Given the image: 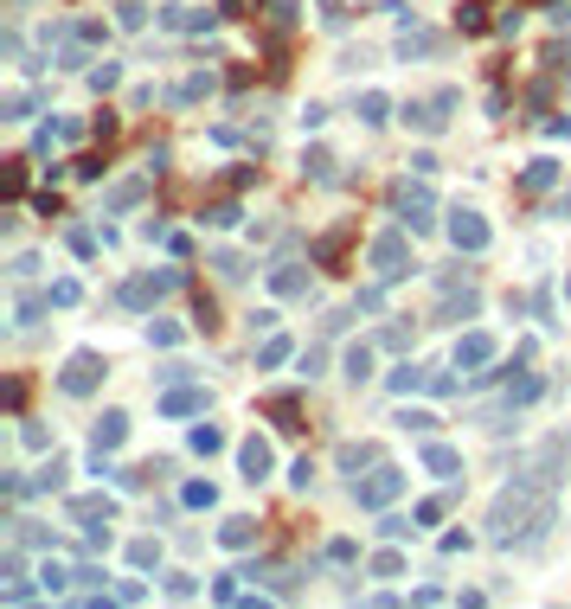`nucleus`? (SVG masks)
I'll return each mask as SVG.
<instances>
[{
	"label": "nucleus",
	"mask_w": 571,
	"mask_h": 609,
	"mask_svg": "<svg viewBox=\"0 0 571 609\" xmlns=\"http://www.w3.org/2000/svg\"><path fill=\"white\" fill-rule=\"evenodd\" d=\"M372 269H379V283H398V276H411V251H404V238L386 231L372 244Z\"/></svg>",
	"instance_id": "obj_1"
},
{
	"label": "nucleus",
	"mask_w": 571,
	"mask_h": 609,
	"mask_svg": "<svg viewBox=\"0 0 571 609\" xmlns=\"http://www.w3.org/2000/svg\"><path fill=\"white\" fill-rule=\"evenodd\" d=\"M97 379H103V366H97V359H90V353H77V359H71V366L59 372V385H65V392H71V398H84V392H97Z\"/></svg>",
	"instance_id": "obj_2"
},
{
	"label": "nucleus",
	"mask_w": 571,
	"mask_h": 609,
	"mask_svg": "<svg viewBox=\"0 0 571 609\" xmlns=\"http://www.w3.org/2000/svg\"><path fill=\"white\" fill-rule=\"evenodd\" d=\"M398 488H404V475H398V468H379V475H372L366 488H353V501H360V507H386Z\"/></svg>",
	"instance_id": "obj_3"
},
{
	"label": "nucleus",
	"mask_w": 571,
	"mask_h": 609,
	"mask_svg": "<svg viewBox=\"0 0 571 609\" xmlns=\"http://www.w3.org/2000/svg\"><path fill=\"white\" fill-rule=\"evenodd\" d=\"M450 238H456V251H481V244H488V225H481L475 212H456V218H450Z\"/></svg>",
	"instance_id": "obj_4"
},
{
	"label": "nucleus",
	"mask_w": 571,
	"mask_h": 609,
	"mask_svg": "<svg viewBox=\"0 0 571 609\" xmlns=\"http://www.w3.org/2000/svg\"><path fill=\"white\" fill-rule=\"evenodd\" d=\"M398 212L411 218V231H424V225H430V192L404 180V186H398Z\"/></svg>",
	"instance_id": "obj_5"
},
{
	"label": "nucleus",
	"mask_w": 571,
	"mask_h": 609,
	"mask_svg": "<svg viewBox=\"0 0 571 609\" xmlns=\"http://www.w3.org/2000/svg\"><path fill=\"white\" fill-rule=\"evenodd\" d=\"M238 462H244V481H263V475H270V462H277V456H270V442H263V436H251V442L238 449Z\"/></svg>",
	"instance_id": "obj_6"
},
{
	"label": "nucleus",
	"mask_w": 571,
	"mask_h": 609,
	"mask_svg": "<svg viewBox=\"0 0 571 609\" xmlns=\"http://www.w3.org/2000/svg\"><path fill=\"white\" fill-rule=\"evenodd\" d=\"M424 468H430V475H443V481H456V475H462V456L450 449V442H430V449H424Z\"/></svg>",
	"instance_id": "obj_7"
},
{
	"label": "nucleus",
	"mask_w": 571,
	"mask_h": 609,
	"mask_svg": "<svg viewBox=\"0 0 571 609\" xmlns=\"http://www.w3.org/2000/svg\"><path fill=\"white\" fill-rule=\"evenodd\" d=\"M122 436H129V418H122V410H110V418H103V424L90 430V442H97V449H116Z\"/></svg>",
	"instance_id": "obj_8"
},
{
	"label": "nucleus",
	"mask_w": 571,
	"mask_h": 609,
	"mask_svg": "<svg viewBox=\"0 0 571 609\" xmlns=\"http://www.w3.org/2000/svg\"><path fill=\"white\" fill-rule=\"evenodd\" d=\"M366 462H379V449H372V442H340V468H347V475H360Z\"/></svg>",
	"instance_id": "obj_9"
},
{
	"label": "nucleus",
	"mask_w": 571,
	"mask_h": 609,
	"mask_svg": "<svg viewBox=\"0 0 571 609\" xmlns=\"http://www.w3.org/2000/svg\"><path fill=\"white\" fill-rule=\"evenodd\" d=\"M219 539H225L231 551H244V545L257 539V526H251V519H225V526H219Z\"/></svg>",
	"instance_id": "obj_10"
},
{
	"label": "nucleus",
	"mask_w": 571,
	"mask_h": 609,
	"mask_svg": "<svg viewBox=\"0 0 571 609\" xmlns=\"http://www.w3.org/2000/svg\"><path fill=\"white\" fill-rule=\"evenodd\" d=\"M488 353H495V340H488V334H469V340L456 347V359H462V366H481Z\"/></svg>",
	"instance_id": "obj_11"
},
{
	"label": "nucleus",
	"mask_w": 571,
	"mask_h": 609,
	"mask_svg": "<svg viewBox=\"0 0 571 609\" xmlns=\"http://www.w3.org/2000/svg\"><path fill=\"white\" fill-rule=\"evenodd\" d=\"M142 192H148V180H122V186L110 192V212H129L135 199H142Z\"/></svg>",
	"instance_id": "obj_12"
},
{
	"label": "nucleus",
	"mask_w": 571,
	"mask_h": 609,
	"mask_svg": "<svg viewBox=\"0 0 571 609\" xmlns=\"http://www.w3.org/2000/svg\"><path fill=\"white\" fill-rule=\"evenodd\" d=\"M270 289H277V295H302L309 276H302V269H277V276H270Z\"/></svg>",
	"instance_id": "obj_13"
},
{
	"label": "nucleus",
	"mask_w": 571,
	"mask_h": 609,
	"mask_svg": "<svg viewBox=\"0 0 571 609\" xmlns=\"http://www.w3.org/2000/svg\"><path fill=\"white\" fill-rule=\"evenodd\" d=\"M398 51H404V59H424V51H437V33H404Z\"/></svg>",
	"instance_id": "obj_14"
},
{
	"label": "nucleus",
	"mask_w": 571,
	"mask_h": 609,
	"mask_svg": "<svg viewBox=\"0 0 571 609\" xmlns=\"http://www.w3.org/2000/svg\"><path fill=\"white\" fill-rule=\"evenodd\" d=\"M199 97H212V77H206V71H193V77L180 84V103H199Z\"/></svg>",
	"instance_id": "obj_15"
},
{
	"label": "nucleus",
	"mask_w": 571,
	"mask_h": 609,
	"mask_svg": "<svg viewBox=\"0 0 571 609\" xmlns=\"http://www.w3.org/2000/svg\"><path fill=\"white\" fill-rule=\"evenodd\" d=\"M206 398L199 392H174V398H160V410H168V418H180V410H199Z\"/></svg>",
	"instance_id": "obj_16"
},
{
	"label": "nucleus",
	"mask_w": 571,
	"mask_h": 609,
	"mask_svg": "<svg viewBox=\"0 0 571 609\" xmlns=\"http://www.w3.org/2000/svg\"><path fill=\"white\" fill-rule=\"evenodd\" d=\"M347 379H372V353H366V347L347 353Z\"/></svg>",
	"instance_id": "obj_17"
},
{
	"label": "nucleus",
	"mask_w": 571,
	"mask_h": 609,
	"mask_svg": "<svg viewBox=\"0 0 571 609\" xmlns=\"http://www.w3.org/2000/svg\"><path fill=\"white\" fill-rule=\"evenodd\" d=\"M360 122H386V97H379V90L360 97Z\"/></svg>",
	"instance_id": "obj_18"
},
{
	"label": "nucleus",
	"mask_w": 571,
	"mask_h": 609,
	"mask_svg": "<svg viewBox=\"0 0 571 609\" xmlns=\"http://www.w3.org/2000/svg\"><path fill=\"white\" fill-rule=\"evenodd\" d=\"M559 180V168H552V160H533V168H527V186L539 192V186H552Z\"/></svg>",
	"instance_id": "obj_19"
},
{
	"label": "nucleus",
	"mask_w": 571,
	"mask_h": 609,
	"mask_svg": "<svg viewBox=\"0 0 571 609\" xmlns=\"http://www.w3.org/2000/svg\"><path fill=\"white\" fill-rule=\"evenodd\" d=\"M77 519H110V501H71Z\"/></svg>",
	"instance_id": "obj_20"
},
{
	"label": "nucleus",
	"mask_w": 571,
	"mask_h": 609,
	"mask_svg": "<svg viewBox=\"0 0 571 609\" xmlns=\"http://www.w3.org/2000/svg\"><path fill=\"white\" fill-rule=\"evenodd\" d=\"M398 424H404V430H437V418H430V410H404Z\"/></svg>",
	"instance_id": "obj_21"
},
{
	"label": "nucleus",
	"mask_w": 571,
	"mask_h": 609,
	"mask_svg": "<svg viewBox=\"0 0 571 609\" xmlns=\"http://www.w3.org/2000/svg\"><path fill=\"white\" fill-rule=\"evenodd\" d=\"M39 488H65V462H45L39 468Z\"/></svg>",
	"instance_id": "obj_22"
},
{
	"label": "nucleus",
	"mask_w": 571,
	"mask_h": 609,
	"mask_svg": "<svg viewBox=\"0 0 571 609\" xmlns=\"http://www.w3.org/2000/svg\"><path fill=\"white\" fill-rule=\"evenodd\" d=\"M212 263H219V276H244V257H238V251H219Z\"/></svg>",
	"instance_id": "obj_23"
},
{
	"label": "nucleus",
	"mask_w": 571,
	"mask_h": 609,
	"mask_svg": "<svg viewBox=\"0 0 571 609\" xmlns=\"http://www.w3.org/2000/svg\"><path fill=\"white\" fill-rule=\"evenodd\" d=\"M219 442H225V436H219V430H212V424H206V430H193V449H206V456H212V449H219Z\"/></svg>",
	"instance_id": "obj_24"
},
{
	"label": "nucleus",
	"mask_w": 571,
	"mask_h": 609,
	"mask_svg": "<svg viewBox=\"0 0 571 609\" xmlns=\"http://www.w3.org/2000/svg\"><path fill=\"white\" fill-rule=\"evenodd\" d=\"M437 519H443V501H424L418 507V533H424V526H437Z\"/></svg>",
	"instance_id": "obj_25"
},
{
	"label": "nucleus",
	"mask_w": 571,
	"mask_h": 609,
	"mask_svg": "<svg viewBox=\"0 0 571 609\" xmlns=\"http://www.w3.org/2000/svg\"><path fill=\"white\" fill-rule=\"evenodd\" d=\"M244 7H251V0H225V13H244Z\"/></svg>",
	"instance_id": "obj_26"
},
{
	"label": "nucleus",
	"mask_w": 571,
	"mask_h": 609,
	"mask_svg": "<svg viewBox=\"0 0 571 609\" xmlns=\"http://www.w3.org/2000/svg\"><path fill=\"white\" fill-rule=\"evenodd\" d=\"M565 212H571V192H565Z\"/></svg>",
	"instance_id": "obj_27"
},
{
	"label": "nucleus",
	"mask_w": 571,
	"mask_h": 609,
	"mask_svg": "<svg viewBox=\"0 0 571 609\" xmlns=\"http://www.w3.org/2000/svg\"><path fill=\"white\" fill-rule=\"evenodd\" d=\"M565 295H571V283H565Z\"/></svg>",
	"instance_id": "obj_28"
}]
</instances>
